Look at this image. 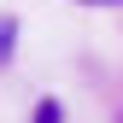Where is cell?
<instances>
[{
  "instance_id": "obj_1",
  "label": "cell",
  "mask_w": 123,
  "mask_h": 123,
  "mask_svg": "<svg viewBox=\"0 0 123 123\" xmlns=\"http://www.w3.org/2000/svg\"><path fill=\"white\" fill-rule=\"evenodd\" d=\"M12 53H18V18H0V70L12 65Z\"/></svg>"
},
{
  "instance_id": "obj_2",
  "label": "cell",
  "mask_w": 123,
  "mask_h": 123,
  "mask_svg": "<svg viewBox=\"0 0 123 123\" xmlns=\"http://www.w3.org/2000/svg\"><path fill=\"white\" fill-rule=\"evenodd\" d=\"M35 123H59V100H41L35 105Z\"/></svg>"
},
{
  "instance_id": "obj_3",
  "label": "cell",
  "mask_w": 123,
  "mask_h": 123,
  "mask_svg": "<svg viewBox=\"0 0 123 123\" xmlns=\"http://www.w3.org/2000/svg\"><path fill=\"white\" fill-rule=\"evenodd\" d=\"M88 6H111V0H88Z\"/></svg>"
}]
</instances>
